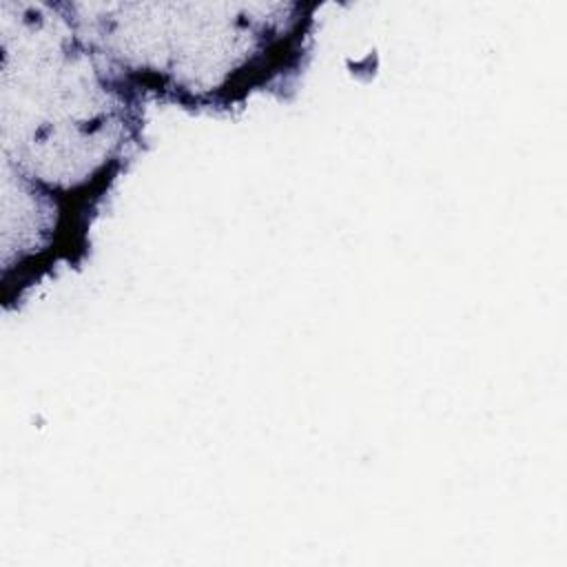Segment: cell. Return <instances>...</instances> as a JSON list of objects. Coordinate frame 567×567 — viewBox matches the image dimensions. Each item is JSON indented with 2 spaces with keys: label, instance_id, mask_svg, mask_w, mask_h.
Returning <instances> with one entry per match:
<instances>
[{
  "label": "cell",
  "instance_id": "6da1fadb",
  "mask_svg": "<svg viewBox=\"0 0 567 567\" xmlns=\"http://www.w3.org/2000/svg\"><path fill=\"white\" fill-rule=\"evenodd\" d=\"M315 4H102L75 18L104 66L135 95L228 111L288 89L303 69Z\"/></svg>",
  "mask_w": 567,
  "mask_h": 567
}]
</instances>
